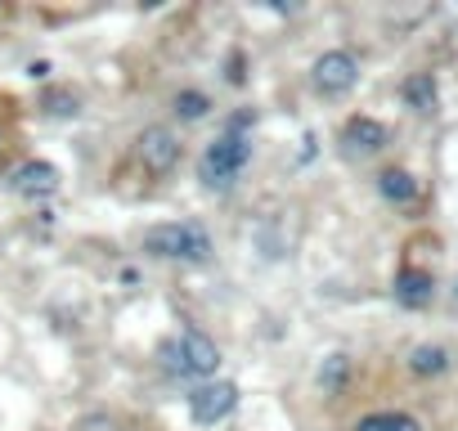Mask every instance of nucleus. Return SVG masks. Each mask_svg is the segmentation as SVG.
<instances>
[{"mask_svg":"<svg viewBox=\"0 0 458 431\" xmlns=\"http://www.w3.org/2000/svg\"><path fill=\"white\" fill-rule=\"evenodd\" d=\"M144 252L157 261H180V266H207L211 261V234L198 221H166L144 230Z\"/></svg>","mask_w":458,"mask_h":431,"instance_id":"1","label":"nucleus"},{"mask_svg":"<svg viewBox=\"0 0 458 431\" xmlns=\"http://www.w3.org/2000/svg\"><path fill=\"white\" fill-rule=\"evenodd\" d=\"M248 162H252V135L225 131L220 139L207 144V153H202V162H198V180H202L207 189H229V184L243 175Z\"/></svg>","mask_w":458,"mask_h":431,"instance_id":"3","label":"nucleus"},{"mask_svg":"<svg viewBox=\"0 0 458 431\" xmlns=\"http://www.w3.org/2000/svg\"><path fill=\"white\" fill-rule=\"evenodd\" d=\"M310 81H315L319 95H346V90L360 81V59H355L351 50H328V55L315 59Z\"/></svg>","mask_w":458,"mask_h":431,"instance_id":"6","label":"nucleus"},{"mask_svg":"<svg viewBox=\"0 0 458 431\" xmlns=\"http://www.w3.org/2000/svg\"><path fill=\"white\" fill-rule=\"evenodd\" d=\"M400 95H404V104H409L413 113H422V117H431V113H436V99H440L431 72H413V77H404Z\"/></svg>","mask_w":458,"mask_h":431,"instance_id":"10","label":"nucleus"},{"mask_svg":"<svg viewBox=\"0 0 458 431\" xmlns=\"http://www.w3.org/2000/svg\"><path fill=\"white\" fill-rule=\"evenodd\" d=\"M108 431H113V427H108Z\"/></svg>","mask_w":458,"mask_h":431,"instance_id":"18","label":"nucleus"},{"mask_svg":"<svg viewBox=\"0 0 458 431\" xmlns=\"http://www.w3.org/2000/svg\"><path fill=\"white\" fill-rule=\"evenodd\" d=\"M377 148H386V126L373 117H351L342 126V153L346 157H373Z\"/></svg>","mask_w":458,"mask_h":431,"instance_id":"8","label":"nucleus"},{"mask_svg":"<svg viewBox=\"0 0 458 431\" xmlns=\"http://www.w3.org/2000/svg\"><path fill=\"white\" fill-rule=\"evenodd\" d=\"M234 409H239V386L234 382H202V386L189 391V418L198 427H216Z\"/></svg>","mask_w":458,"mask_h":431,"instance_id":"5","label":"nucleus"},{"mask_svg":"<svg viewBox=\"0 0 458 431\" xmlns=\"http://www.w3.org/2000/svg\"><path fill=\"white\" fill-rule=\"evenodd\" d=\"M157 364H162L171 377H216V368H220V346H216L207 333L189 328V333L166 337V342L157 346Z\"/></svg>","mask_w":458,"mask_h":431,"instance_id":"2","label":"nucleus"},{"mask_svg":"<svg viewBox=\"0 0 458 431\" xmlns=\"http://www.w3.org/2000/svg\"><path fill=\"white\" fill-rule=\"evenodd\" d=\"M377 193H382L386 202L404 207V202H413V198H418V180H413L409 171H400V166H386V171L377 175Z\"/></svg>","mask_w":458,"mask_h":431,"instance_id":"11","label":"nucleus"},{"mask_svg":"<svg viewBox=\"0 0 458 431\" xmlns=\"http://www.w3.org/2000/svg\"><path fill=\"white\" fill-rule=\"evenodd\" d=\"M207 113H211V99L202 90H180L175 95V117L180 122H202Z\"/></svg>","mask_w":458,"mask_h":431,"instance_id":"14","label":"nucleus"},{"mask_svg":"<svg viewBox=\"0 0 458 431\" xmlns=\"http://www.w3.org/2000/svg\"><path fill=\"white\" fill-rule=\"evenodd\" d=\"M135 157L144 162L148 175H171L180 166V135L171 126H144L135 139Z\"/></svg>","mask_w":458,"mask_h":431,"instance_id":"4","label":"nucleus"},{"mask_svg":"<svg viewBox=\"0 0 458 431\" xmlns=\"http://www.w3.org/2000/svg\"><path fill=\"white\" fill-rule=\"evenodd\" d=\"M355 431H422V427H418V418H409V413H400V409H382V413L360 418Z\"/></svg>","mask_w":458,"mask_h":431,"instance_id":"13","label":"nucleus"},{"mask_svg":"<svg viewBox=\"0 0 458 431\" xmlns=\"http://www.w3.org/2000/svg\"><path fill=\"white\" fill-rule=\"evenodd\" d=\"M59 184H64V175H59V166H50V162H23V166L10 175V189H14L19 198H28V202L55 198Z\"/></svg>","mask_w":458,"mask_h":431,"instance_id":"7","label":"nucleus"},{"mask_svg":"<svg viewBox=\"0 0 458 431\" xmlns=\"http://www.w3.org/2000/svg\"><path fill=\"white\" fill-rule=\"evenodd\" d=\"M409 368H413L418 377H440V373L449 368V351H445V346H436V342H427V346H413V355H409Z\"/></svg>","mask_w":458,"mask_h":431,"instance_id":"12","label":"nucleus"},{"mask_svg":"<svg viewBox=\"0 0 458 431\" xmlns=\"http://www.w3.org/2000/svg\"><path fill=\"white\" fill-rule=\"evenodd\" d=\"M41 108H46L50 117H77V113H81V99H77L72 90H50V95L41 99Z\"/></svg>","mask_w":458,"mask_h":431,"instance_id":"15","label":"nucleus"},{"mask_svg":"<svg viewBox=\"0 0 458 431\" xmlns=\"http://www.w3.org/2000/svg\"><path fill=\"white\" fill-rule=\"evenodd\" d=\"M346 373H351V359H346V355H328L324 368H319V386H324V391H337V386L346 382Z\"/></svg>","mask_w":458,"mask_h":431,"instance_id":"16","label":"nucleus"},{"mask_svg":"<svg viewBox=\"0 0 458 431\" xmlns=\"http://www.w3.org/2000/svg\"><path fill=\"white\" fill-rule=\"evenodd\" d=\"M454 297H458V288H454Z\"/></svg>","mask_w":458,"mask_h":431,"instance_id":"17","label":"nucleus"},{"mask_svg":"<svg viewBox=\"0 0 458 431\" xmlns=\"http://www.w3.org/2000/svg\"><path fill=\"white\" fill-rule=\"evenodd\" d=\"M431 292H436V283H431V275L427 270H400L395 275V301L400 306H409V310H422L427 301H431Z\"/></svg>","mask_w":458,"mask_h":431,"instance_id":"9","label":"nucleus"}]
</instances>
